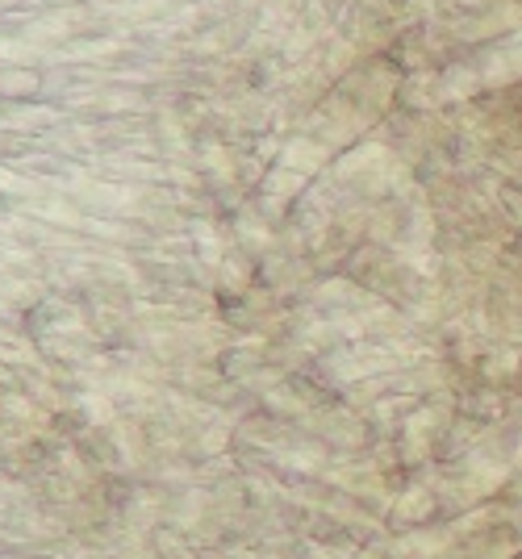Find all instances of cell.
I'll list each match as a JSON object with an SVG mask.
<instances>
[{
  "label": "cell",
  "instance_id": "obj_1",
  "mask_svg": "<svg viewBox=\"0 0 522 559\" xmlns=\"http://www.w3.org/2000/svg\"><path fill=\"white\" fill-rule=\"evenodd\" d=\"M519 559H522V556H519Z\"/></svg>",
  "mask_w": 522,
  "mask_h": 559
}]
</instances>
